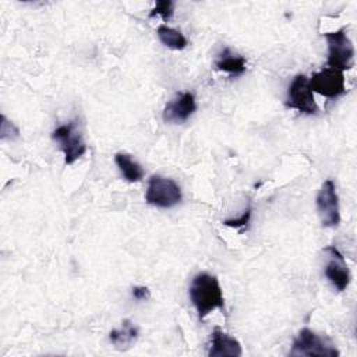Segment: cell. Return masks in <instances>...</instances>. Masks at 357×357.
I'll list each match as a JSON object with an SVG mask.
<instances>
[{
    "label": "cell",
    "instance_id": "9a60e30c",
    "mask_svg": "<svg viewBox=\"0 0 357 357\" xmlns=\"http://www.w3.org/2000/svg\"><path fill=\"white\" fill-rule=\"evenodd\" d=\"M156 33H158V38L159 40L167 46L169 49H173V50H183L187 47L188 45V40L187 38L181 33V31L178 29H174L172 26H167V25H159L158 29H156Z\"/></svg>",
    "mask_w": 357,
    "mask_h": 357
},
{
    "label": "cell",
    "instance_id": "30bf717a",
    "mask_svg": "<svg viewBox=\"0 0 357 357\" xmlns=\"http://www.w3.org/2000/svg\"><path fill=\"white\" fill-rule=\"evenodd\" d=\"M197 110L195 96L191 92H177L173 99H170L163 109L162 117L165 123L183 124L185 123Z\"/></svg>",
    "mask_w": 357,
    "mask_h": 357
},
{
    "label": "cell",
    "instance_id": "4fadbf2b",
    "mask_svg": "<svg viewBox=\"0 0 357 357\" xmlns=\"http://www.w3.org/2000/svg\"><path fill=\"white\" fill-rule=\"evenodd\" d=\"M114 163L119 167L121 176L128 181V183H137L141 181L145 172L142 169V166L135 162L131 155L126 153V152H117L114 155Z\"/></svg>",
    "mask_w": 357,
    "mask_h": 357
},
{
    "label": "cell",
    "instance_id": "7a4b0ae2",
    "mask_svg": "<svg viewBox=\"0 0 357 357\" xmlns=\"http://www.w3.org/2000/svg\"><path fill=\"white\" fill-rule=\"evenodd\" d=\"M289 354L308 357H339L340 353L329 337L318 335L308 328H303L294 337Z\"/></svg>",
    "mask_w": 357,
    "mask_h": 357
},
{
    "label": "cell",
    "instance_id": "277c9868",
    "mask_svg": "<svg viewBox=\"0 0 357 357\" xmlns=\"http://www.w3.org/2000/svg\"><path fill=\"white\" fill-rule=\"evenodd\" d=\"M183 199L180 185L173 180L160 174L151 176L145 192V201L156 208L169 209L178 205Z\"/></svg>",
    "mask_w": 357,
    "mask_h": 357
},
{
    "label": "cell",
    "instance_id": "e0dca14e",
    "mask_svg": "<svg viewBox=\"0 0 357 357\" xmlns=\"http://www.w3.org/2000/svg\"><path fill=\"white\" fill-rule=\"evenodd\" d=\"M251 215H252V208L248 205L247 209L238 216V218H233V219H226L223 223L229 227H241V226H247L251 220Z\"/></svg>",
    "mask_w": 357,
    "mask_h": 357
},
{
    "label": "cell",
    "instance_id": "6da1fadb",
    "mask_svg": "<svg viewBox=\"0 0 357 357\" xmlns=\"http://www.w3.org/2000/svg\"><path fill=\"white\" fill-rule=\"evenodd\" d=\"M188 296L199 319H204L215 310H225L220 283L216 276L208 272H199L192 278Z\"/></svg>",
    "mask_w": 357,
    "mask_h": 357
},
{
    "label": "cell",
    "instance_id": "ba28073f",
    "mask_svg": "<svg viewBox=\"0 0 357 357\" xmlns=\"http://www.w3.org/2000/svg\"><path fill=\"white\" fill-rule=\"evenodd\" d=\"M308 81L312 92L324 98L335 99L346 93V82H344L343 71H339L336 68L325 67L321 71L312 73Z\"/></svg>",
    "mask_w": 357,
    "mask_h": 357
},
{
    "label": "cell",
    "instance_id": "7c38bea8",
    "mask_svg": "<svg viewBox=\"0 0 357 357\" xmlns=\"http://www.w3.org/2000/svg\"><path fill=\"white\" fill-rule=\"evenodd\" d=\"M137 337H138V328L130 319H124L121 322V328L112 329L109 333L110 343L119 350L130 349L131 344L137 340Z\"/></svg>",
    "mask_w": 357,
    "mask_h": 357
},
{
    "label": "cell",
    "instance_id": "9c48e42d",
    "mask_svg": "<svg viewBox=\"0 0 357 357\" xmlns=\"http://www.w3.org/2000/svg\"><path fill=\"white\" fill-rule=\"evenodd\" d=\"M324 252L326 254V265L324 268V275L328 279V282L337 290L343 291L350 284V271L347 268V264L344 261L343 254L337 250L336 245H328L324 248Z\"/></svg>",
    "mask_w": 357,
    "mask_h": 357
},
{
    "label": "cell",
    "instance_id": "52a82bcc",
    "mask_svg": "<svg viewBox=\"0 0 357 357\" xmlns=\"http://www.w3.org/2000/svg\"><path fill=\"white\" fill-rule=\"evenodd\" d=\"M317 211L321 225L324 227H336L340 223L339 197L336 192L335 181L328 178L322 183L317 194Z\"/></svg>",
    "mask_w": 357,
    "mask_h": 357
},
{
    "label": "cell",
    "instance_id": "8992f818",
    "mask_svg": "<svg viewBox=\"0 0 357 357\" xmlns=\"http://www.w3.org/2000/svg\"><path fill=\"white\" fill-rule=\"evenodd\" d=\"M286 106L296 109L304 114H317L318 105L314 98V92L310 86V81L304 74H297L287 88Z\"/></svg>",
    "mask_w": 357,
    "mask_h": 357
},
{
    "label": "cell",
    "instance_id": "3957f363",
    "mask_svg": "<svg viewBox=\"0 0 357 357\" xmlns=\"http://www.w3.org/2000/svg\"><path fill=\"white\" fill-rule=\"evenodd\" d=\"M328 43L326 64L339 71L350 70L354 66V46L344 28L324 33Z\"/></svg>",
    "mask_w": 357,
    "mask_h": 357
},
{
    "label": "cell",
    "instance_id": "8fae6325",
    "mask_svg": "<svg viewBox=\"0 0 357 357\" xmlns=\"http://www.w3.org/2000/svg\"><path fill=\"white\" fill-rule=\"evenodd\" d=\"M243 349L240 342L223 332L220 328H215L211 333V346L208 356L209 357H240Z\"/></svg>",
    "mask_w": 357,
    "mask_h": 357
},
{
    "label": "cell",
    "instance_id": "5bb4252c",
    "mask_svg": "<svg viewBox=\"0 0 357 357\" xmlns=\"http://www.w3.org/2000/svg\"><path fill=\"white\" fill-rule=\"evenodd\" d=\"M215 66L220 71H225L233 77H238L245 71V59L240 54H233L227 47H225L219 54Z\"/></svg>",
    "mask_w": 357,
    "mask_h": 357
},
{
    "label": "cell",
    "instance_id": "5b68a950",
    "mask_svg": "<svg viewBox=\"0 0 357 357\" xmlns=\"http://www.w3.org/2000/svg\"><path fill=\"white\" fill-rule=\"evenodd\" d=\"M52 139L59 144L60 151L64 155L66 165H73L86 152V144L82 134L78 131L75 121H68L54 128L52 132Z\"/></svg>",
    "mask_w": 357,
    "mask_h": 357
},
{
    "label": "cell",
    "instance_id": "2e32d148",
    "mask_svg": "<svg viewBox=\"0 0 357 357\" xmlns=\"http://www.w3.org/2000/svg\"><path fill=\"white\" fill-rule=\"evenodd\" d=\"M174 13V3L172 0H159L155 3V7L149 13V18L160 15L163 21H169Z\"/></svg>",
    "mask_w": 357,
    "mask_h": 357
},
{
    "label": "cell",
    "instance_id": "ac0fdd59",
    "mask_svg": "<svg viewBox=\"0 0 357 357\" xmlns=\"http://www.w3.org/2000/svg\"><path fill=\"white\" fill-rule=\"evenodd\" d=\"M131 294L137 301H145L151 297V290L146 286H134Z\"/></svg>",
    "mask_w": 357,
    "mask_h": 357
}]
</instances>
